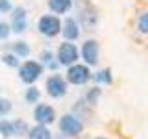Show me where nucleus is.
<instances>
[{"instance_id":"obj_4","label":"nucleus","mask_w":148,"mask_h":139,"mask_svg":"<svg viewBox=\"0 0 148 139\" xmlns=\"http://www.w3.org/2000/svg\"><path fill=\"white\" fill-rule=\"evenodd\" d=\"M59 130H61L63 136H69V137H74L83 130V122L78 117L74 115H63L61 120H59Z\"/></svg>"},{"instance_id":"obj_10","label":"nucleus","mask_w":148,"mask_h":139,"mask_svg":"<svg viewBox=\"0 0 148 139\" xmlns=\"http://www.w3.org/2000/svg\"><path fill=\"white\" fill-rule=\"evenodd\" d=\"M63 35H65V39L71 41V43H72L74 39H78V37H80V28H78V24H76V21H74V19H67V21H65Z\"/></svg>"},{"instance_id":"obj_20","label":"nucleus","mask_w":148,"mask_h":139,"mask_svg":"<svg viewBox=\"0 0 148 139\" xmlns=\"http://www.w3.org/2000/svg\"><path fill=\"white\" fill-rule=\"evenodd\" d=\"M9 111H11V102H9L8 98H0V115H8Z\"/></svg>"},{"instance_id":"obj_14","label":"nucleus","mask_w":148,"mask_h":139,"mask_svg":"<svg viewBox=\"0 0 148 139\" xmlns=\"http://www.w3.org/2000/svg\"><path fill=\"white\" fill-rule=\"evenodd\" d=\"M0 133L4 137H11L15 136V128H13V122L9 120H0Z\"/></svg>"},{"instance_id":"obj_7","label":"nucleus","mask_w":148,"mask_h":139,"mask_svg":"<svg viewBox=\"0 0 148 139\" xmlns=\"http://www.w3.org/2000/svg\"><path fill=\"white\" fill-rule=\"evenodd\" d=\"M34 117L37 120V124H50V122H54V119H56V111L52 106H48V104H37L35 106V109H34Z\"/></svg>"},{"instance_id":"obj_22","label":"nucleus","mask_w":148,"mask_h":139,"mask_svg":"<svg viewBox=\"0 0 148 139\" xmlns=\"http://www.w3.org/2000/svg\"><path fill=\"white\" fill-rule=\"evenodd\" d=\"M11 9H13V6L9 0H0V13H9Z\"/></svg>"},{"instance_id":"obj_24","label":"nucleus","mask_w":148,"mask_h":139,"mask_svg":"<svg viewBox=\"0 0 148 139\" xmlns=\"http://www.w3.org/2000/svg\"><path fill=\"white\" fill-rule=\"evenodd\" d=\"M52 52H48V50H46V52H43L41 54V61H45V63H52Z\"/></svg>"},{"instance_id":"obj_21","label":"nucleus","mask_w":148,"mask_h":139,"mask_svg":"<svg viewBox=\"0 0 148 139\" xmlns=\"http://www.w3.org/2000/svg\"><path fill=\"white\" fill-rule=\"evenodd\" d=\"M9 32H11V26L8 22H0V39H8Z\"/></svg>"},{"instance_id":"obj_18","label":"nucleus","mask_w":148,"mask_h":139,"mask_svg":"<svg viewBox=\"0 0 148 139\" xmlns=\"http://www.w3.org/2000/svg\"><path fill=\"white\" fill-rule=\"evenodd\" d=\"M13 128H15V136H21V133H24V132H30V130H28V124L22 122V120H15V122H13Z\"/></svg>"},{"instance_id":"obj_25","label":"nucleus","mask_w":148,"mask_h":139,"mask_svg":"<svg viewBox=\"0 0 148 139\" xmlns=\"http://www.w3.org/2000/svg\"><path fill=\"white\" fill-rule=\"evenodd\" d=\"M95 139H106V137H95Z\"/></svg>"},{"instance_id":"obj_8","label":"nucleus","mask_w":148,"mask_h":139,"mask_svg":"<svg viewBox=\"0 0 148 139\" xmlns=\"http://www.w3.org/2000/svg\"><path fill=\"white\" fill-rule=\"evenodd\" d=\"M82 58L87 65L98 63V43L95 39H89L82 45Z\"/></svg>"},{"instance_id":"obj_5","label":"nucleus","mask_w":148,"mask_h":139,"mask_svg":"<svg viewBox=\"0 0 148 139\" xmlns=\"http://www.w3.org/2000/svg\"><path fill=\"white\" fill-rule=\"evenodd\" d=\"M58 59H59V65H65V67H71L78 61V48L74 46L71 41L63 43L58 50Z\"/></svg>"},{"instance_id":"obj_13","label":"nucleus","mask_w":148,"mask_h":139,"mask_svg":"<svg viewBox=\"0 0 148 139\" xmlns=\"http://www.w3.org/2000/svg\"><path fill=\"white\" fill-rule=\"evenodd\" d=\"M13 52H15L17 58H28L30 56V46H28L24 41H15V43L11 45Z\"/></svg>"},{"instance_id":"obj_12","label":"nucleus","mask_w":148,"mask_h":139,"mask_svg":"<svg viewBox=\"0 0 148 139\" xmlns=\"http://www.w3.org/2000/svg\"><path fill=\"white\" fill-rule=\"evenodd\" d=\"M28 136H30V139H52V133L45 124H37L35 128L28 132Z\"/></svg>"},{"instance_id":"obj_23","label":"nucleus","mask_w":148,"mask_h":139,"mask_svg":"<svg viewBox=\"0 0 148 139\" xmlns=\"http://www.w3.org/2000/svg\"><path fill=\"white\" fill-rule=\"evenodd\" d=\"M96 96H100V89H98V87H95V89H92V91L89 93V95H87V100H89L91 104H92V102H95V98H96Z\"/></svg>"},{"instance_id":"obj_17","label":"nucleus","mask_w":148,"mask_h":139,"mask_svg":"<svg viewBox=\"0 0 148 139\" xmlns=\"http://www.w3.org/2000/svg\"><path fill=\"white\" fill-rule=\"evenodd\" d=\"M2 61L9 65V67H21V63H18V59H17V56L15 54H4L2 56Z\"/></svg>"},{"instance_id":"obj_3","label":"nucleus","mask_w":148,"mask_h":139,"mask_svg":"<svg viewBox=\"0 0 148 139\" xmlns=\"http://www.w3.org/2000/svg\"><path fill=\"white\" fill-rule=\"evenodd\" d=\"M91 71H89V67L87 65H78V63H74L69 67V71H67V80L74 83V85H82V83H87L91 80Z\"/></svg>"},{"instance_id":"obj_1","label":"nucleus","mask_w":148,"mask_h":139,"mask_svg":"<svg viewBox=\"0 0 148 139\" xmlns=\"http://www.w3.org/2000/svg\"><path fill=\"white\" fill-rule=\"evenodd\" d=\"M18 74H21V80L24 83H34L43 74V65L39 61H24L18 67Z\"/></svg>"},{"instance_id":"obj_6","label":"nucleus","mask_w":148,"mask_h":139,"mask_svg":"<svg viewBox=\"0 0 148 139\" xmlns=\"http://www.w3.org/2000/svg\"><path fill=\"white\" fill-rule=\"evenodd\" d=\"M46 91L54 98H61V96H65V93H67V82L59 74H54V76H50L46 80Z\"/></svg>"},{"instance_id":"obj_16","label":"nucleus","mask_w":148,"mask_h":139,"mask_svg":"<svg viewBox=\"0 0 148 139\" xmlns=\"http://www.w3.org/2000/svg\"><path fill=\"white\" fill-rule=\"evenodd\" d=\"M24 98H26L28 104H35V102H39V89H37V87H30V89L26 91Z\"/></svg>"},{"instance_id":"obj_19","label":"nucleus","mask_w":148,"mask_h":139,"mask_svg":"<svg viewBox=\"0 0 148 139\" xmlns=\"http://www.w3.org/2000/svg\"><path fill=\"white\" fill-rule=\"evenodd\" d=\"M95 80H96V82H104V83H111V72L106 69V71H102V72L96 74Z\"/></svg>"},{"instance_id":"obj_15","label":"nucleus","mask_w":148,"mask_h":139,"mask_svg":"<svg viewBox=\"0 0 148 139\" xmlns=\"http://www.w3.org/2000/svg\"><path fill=\"white\" fill-rule=\"evenodd\" d=\"M137 30L141 32V34H148V11H145V13H141V15H139Z\"/></svg>"},{"instance_id":"obj_2","label":"nucleus","mask_w":148,"mask_h":139,"mask_svg":"<svg viewBox=\"0 0 148 139\" xmlns=\"http://www.w3.org/2000/svg\"><path fill=\"white\" fill-rule=\"evenodd\" d=\"M37 28L39 32L46 37H56L61 32V21H59L56 15H43L37 22Z\"/></svg>"},{"instance_id":"obj_9","label":"nucleus","mask_w":148,"mask_h":139,"mask_svg":"<svg viewBox=\"0 0 148 139\" xmlns=\"http://www.w3.org/2000/svg\"><path fill=\"white\" fill-rule=\"evenodd\" d=\"M26 26H28V21H26L24 8H15L11 15V30L17 32V34H22L26 30Z\"/></svg>"},{"instance_id":"obj_11","label":"nucleus","mask_w":148,"mask_h":139,"mask_svg":"<svg viewBox=\"0 0 148 139\" xmlns=\"http://www.w3.org/2000/svg\"><path fill=\"white\" fill-rule=\"evenodd\" d=\"M72 6V0H48V8L52 9L54 13H67Z\"/></svg>"}]
</instances>
